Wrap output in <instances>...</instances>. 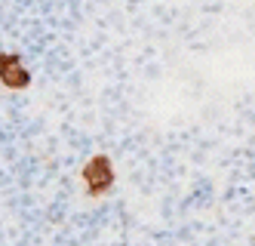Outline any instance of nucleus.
<instances>
[{
	"label": "nucleus",
	"instance_id": "nucleus-1",
	"mask_svg": "<svg viewBox=\"0 0 255 246\" xmlns=\"http://www.w3.org/2000/svg\"><path fill=\"white\" fill-rule=\"evenodd\" d=\"M80 176H83L86 194L89 197H102V194H108L114 188V163H111V157L96 154V157L86 160V166H83Z\"/></svg>",
	"mask_w": 255,
	"mask_h": 246
},
{
	"label": "nucleus",
	"instance_id": "nucleus-2",
	"mask_svg": "<svg viewBox=\"0 0 255 246\" xmlns=\"http://www.w3.org/2000/svg\"><path fill=\"white\" fill-rule=\"evenodd\" d=\"M0 80H3L6 89H25V86H31V74L22 65V55H12V52L3 55V74H0Z\"/></svg>",
	"mask_w": 255,
	"mask_h": 246
}]
</instances>
